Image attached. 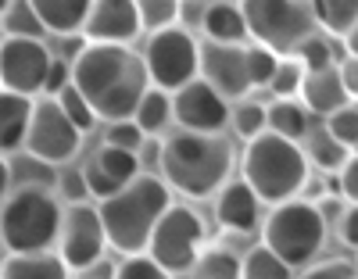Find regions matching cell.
<instances>
[{
	"label": "cell",
	"instance_id": "obj_1",
	"mask_svg": "<svg viewBox=\"0 0 358 279\" xmlns=\"http://www.w3.org/2000/svg\"><path fill=\"white\" fill-rule=\"evenodd\" d=\"M72 83L90 101L101 122H126L136 115L143 93L151 90L143 54L129 47H104L86 43L72 61Z\"/></svg>",
	"mask_w": 358,
	"mask_h": 279
},
{
	"label": "cell",
	"instance_id": "obj_2",
	"mask_svg": "<svg viewBox=\"0 0 358 279\" xmlns=\"http://www.w3.org/2000/svg\"><path fill=\"white\" fill-rule=\"evenodd\" d=\"M233 172V143L222 133H172L162 147V176L183 197H215Z\"/></svg>",
	"mask_w": 358,
	"mask_h": 279
},
{
	"label": "cell",
	"instance_id": "obj_3",
	"mask_svg": "<svg viewBox=\"0 0 358 279\" xmlns=\"http://www.w3.org/2000/svg\"><path fill=\"white\" fill-rule=\"evenodd\" d=\"M169 208H172L169 183L147 172L136 176L129 186H122L118 194L97 204L104 233H108V247H115L122 255H143L155 226L162 222V215Z\"/></svg>",
	"mask_w": 358,
	"mask_h": 279
},
{
	"label": "cell",
	"instance_id": "obj_4",
	"mask_svg": "<svg viewBox=\"0 0 358 279\" xmlns=\"http://www.w3.org/2000/svg\"><path fill=\"white\" fill-rule=\"evenodd\" d=\"M241 169H244V183L255 190V197L262 204H268V208L301 197V186L312 176L305 147L294 143V140H283L276 133H268V129L262 136L248 140Z\"/></svg>",
	"mask_w": 358,
	"mask_h": 279
},
{
	"label": "cell",
	"instance_id": "obj_5",
	"mask_svg": "<svg viewBox=\"0 0 358 279\" xmlns=\"http://www.w3.org/2000/svg\"><path fill=\"white\" fill-rule=\"evenodd\" d=\"M65 208L43 186H15L0 204V240L11 255H43L57 247Z\"/></svg>",
	"mask_w": 358,
	"mask_h": 279
},
{
	"label": "cell",
	"instance_id": "obj_6",
	"mask_svg": "<svg viewBox=\"0 0 358 279\" xmlns=\"http://www.w3.org/2000/svg\"><path fill=\"white\" fill-rule=\"evenodd\" d=\"M262 243L276 251L290 269H305L326 243V219L312 201H283L262 219Z\"/></svg>",
	"mask_w": 358,
	"mask_h": 279
},
{
	"label": "cell",
	"instance_id": "obj_7",
	"mask_svg": "<svg viewBox=\"0 0 358 279\" xmlns=\"http://www.w3.org/2000/svg\"><path fill=\"white\" fill-rule=\"evenodd\" d=\"M241 11L248 36L280 57H290L297 43L315 33V18L305 0H241Z\"/></svg>",
	"mask_w": 358,
	"mask_h": 279
},
{
	"label": "cell",
	"instance_id": "obj_8",
	"mask_svg": "<svg viewBox=\"0 0 358 279\" xmlns=\"http://www.w3.org/2000/svg\"><path fill=\"white\" fill-rule=\"evenodd\" d=\"M143 65H147V76H151V86L176 93L187 83L201 79V43L183 25L162 29V33H151V40H147Z\"/></svg>",
	"mask_w": 358,
	"mask_h": 279
},
{
	"label": "cell",
	"instance_id": "obj_9",
	"mask_svg": "<svg viewBox=\"0 0 358 279\" xmlns=\"http://www.w3.org/2000/svg\"><path fill=\"white\" fill-rule=\"evenodd\" d=\"M201 243H204V222L201 215L187 204H172L162 222L151 233L147 255H151L169 276H183L194 272L197 258H201Z\"/></svg>",
	"mask_w": 358,
	"mask_h": 279
},
{
	"label": "cell",
	"instance_id": "obj_10",
	"mask_svg": "<svg viewBox=\"0 0 358 279\" xmlns=\"http://www.w3.org/2000/svg\"><path fill=\"white\" fill-rule=\"evenodd\" d=\"M83 147V129L62 111L54 97L33 101V118H29L25 133V154L47 162V165H69Z\"/></svg>",
	"mask_w": 358,
	"mask_h": 279
},
{
	"label": "cell",
	"instance_id": "obj_11",
	"mask_svg": "<svg viewBox=\"0 0 358 279\" xmlns=\"http://www.w3.org/2000/svg\"><path fill=\"white\" fill-rule=\"evenodd\" d=\"M108 233L101 222V211L94 204H69L62 219V236H57V258L69 265V272H86L97 262H104Z\"/></svg>",
	"mask_w": 358,
	"mask_h": 279
},
{
	"label": "cell",
	"instance_id": "obj_12",
	"mask_svg": "<svg viewBox=\"0 0 358 279\" xmlns=\"http://www.w3.org/2000/svg\"><path fill=\"white\" fill-rule=\"evenodd\" d=\"M50 61L54 54L43 40L4 36V43H0V90L36 97V93H43Z\"/></svg>",
	"mask_w": 358,
	"mask_h": 279
},
{
	"label": "cell",
	"instance_id": "obj_13",
	"mask_svg": "<svg viewBox=\"0 0 358 279\" xmlns=\"http://www.w3.org/2000/svg\"><path fill=\"white\" fill-rule=\"evenodd\" d=\"M229 101L204 79L187 83L172 93V122L183 133H222L229 126Z\"/></svg>",
	"mask_w": 358,
	"mask_h": 279
},
{
	"label": "cell",
	"instance_id": "obj_14",
	"mask_svg": "<svg viewBox=\"0 0 358 279\" xmlns=\"http://www.w3.org/2000/svg\"><path fill=\"white\" fill-rule=\"evenodd\" d=\"M140 33H143V25H140L136 0H94L79 36H83L86 43L129 47Z\"/></svg>",
	"mask_w": 358,
	"mask_h": 279
},
{
	"label": "cell",
	"instance_id": "obj_15",
	"mask_svg": "<svg viewBox=\"0 0 358 279\" xmlns=\"http://www.w3.org/2000/svg\"><path fill=\"white\" fill-rule=\"evenodd\" d=\"M201 79L215 86L226 101H244L251 93L248 79V47L204 43L201 47Z\"/></svg>",
	"mask_w": 358,
	"mask_h": 279
},
{
	"label": "cell",
	"instance_id": "obj_16",
	"mask_svg": "<svg viewBox=\"0 0 358 279\" xmlns=\"http://www.w3.org/2000/svg\"><path fill=\"white\" fill-rule=\"evenodd\" d=\"M215 222L236 236L262 233V201L244 179H229L215 194Z\"/></svg>",
	"mask_w": 358,
	"mask_h": 279
},
{
	"label": "cell",
	"instance_id": "obj_17",
	"mask_svg": "<svg viewBox=\"0 0 358 279\" xmlns=\"http://www.w3.org/2000/svg\"><path fill=\"white\" fill-rule=\"evenodd\" d=\"M297 101L308 108V115H319V118H330L337 108L351 104L348 90L337 76V69H326V72H305V83H301V93Z\"/></svg>",
	"mask_w": 358,
	"mask_h": 279
},
{
	"label": "cell",
	"instance_id": "obj_18",
	"mask_svg": "<svg viewBox=\"0 0 358 279\" xmlns=\"http://www.w3.org/2000/svg\"><path fill=\"white\" fill-rule=\"evenodd\" d=\"M29 118H33V97L0 90V158H11L25 147Z\"/></svg>",
	"mask_w": 358,
	"mask_h": 279
},
{
	"label": "cell",
	"instance_id": "obj_19",
	"mask_svg": "<svg viewBox=\"0 0 358 279\" xmlns=\"http://www.w3.org/2000/svg\"><path fill=\"white\" fill-rule=\"evenodd\" d=\"M90 4L94 0H29L43 33H54V36H79L83 22L90 15Z\"/></svg>",
	"mask_w": 358,
	"mask_h": 279
},
{
	"label": "cell",
	"instance_id": "obj_20",
	"mask_svg": "<svg viewBox=\"0 0 358 279\" xmlns=\"http://www.w3.org/2000/svg\"><path fill=\"white\" fill-rule=\"evenodd\" d=\"M201 29H204L208 43L241 47V43L248 40L244 11H241V4H229V0H215V4H208L204 15H201Z\"/></svg>",
	"mask_w": 358,
	"mask_h": 279
},
{
	"label": "cell",
	"instance_id": "obj_21",
	"mask_svg": "<svg viewBox=\"0 0 358 279\" xmlns=\"http://www.w3.org/2000/svg\"><path fill=\"white\" fill-rule=\"evenodd\" d=\"M265 129L283 140L301 143L312 133V115L301 101H273V104H265Z\"/></svg>",
	"mask_w": 358,
	"mask_h": 279
},
{
	"label": "cell",
	"instance_id": "obj_22",
	"mask_svg": "<svg viewBox=\"0 0 358 279\" xmlns=\"http://www.w3.org/2000/svg\"><path fill=\"white\" fill-rule=\"evenodd\" d=\"M0 279H69V265L57 258V251L11 255L0 265Z\"/></svg>",
	"mask_w": 358,
	"mask_h": 279
},
{
	"label": "cell",
	"instance_id": "obj_23",
	"mask_svg": "<svg viewBox=\"0 0 358 279\" xmlns=\"http://www.w3.org/2000/svg\"><path fill=\"white\" fill-rule=\"evenodd\" d=\"M305 158H308V169H315L322 176H337L344 169V162L351 158V150L344 143H337L330 133L319 126V129H312L305 136Z\"/></svg>",
	"mask_w": 358,
	"mask_h": 279
},
{
	"label": "cell",
	"instance_id": "obj_24",
	"mask_svg": "<svg viewBox=\"0 0 358 279\" xmlns=\"http://www.w3.org/2000/svg\"><path fill=\"white\" fill-rule=\"evenodd\" d=\"M315 25L330 36H348L358 25V0H308Z\"/></svg>",
	"mask_w": 358,
	"mask_h": 279
},
{
	"label": "cell",
	"instance_id": "obj_25",
	"mask_svg": "<svg viewBox=\"0 0 358 279\" xmlns=\"http://www.w3.org/2000/svg\"><path fill=\"white\" fill-rule=\"evenodd\" d=\"M133 122L143 129V136H162L172 126V93L151 86V90L143 93V101H140Z\"/></svg>",
	"mask_w": 358,
	"mask_h": 279
},
{
	"label": "cell",
	"instance_id": "obj_26",
	"mask_svg": "<svg viewBox=\"0 0 358 279\" xmlns=\"http://www.w3.org/2000/svg\"><path fill=\"white\" fill-rule=\"evenodd\" d=\"M290 57H294L305 72H326V69H337V47H334V40L326 36L322 29H315L312 36H305L301 43H297V50H294Z\"/></svg>",
	"mask_w": 358,
	"mask_h": 279
},
{
	"label": "cell",
	"instance_id": "obj_27",
	"mask_svg": "<svg viewBox=\"0 0 358 279\" xmlns=\"http://www.w3.org/2000/svg\"><path fill=\"white\" fill-rule=\"evenodd\" d=\"M241 279H294V269L276 251L258 243L241 258Z\"/></svg>",
	"mask_w": 358,
	"mask_h": 279
},
{
	"label": "cell",
	"instance_id": "obj_28",
	"mask_svg": "<svg viewBox=\"0 0 358 279\" xmlns=\"http://www.w3.org/2000/svg\"><path fill=\"white\" fill-rule=\"evenodd\" d=\"M94 165H97L101 172H108L118 186H129L136 176H143V165H140V158H136V150H122V147H111V143H104V147L97 150Z\"/></svg>",
	"mask_w": 358,
	"mask_h": 279
},
{
	"label": "cell",
	"instance_id": "obj_29",
	"mask_svg": "<svg viewBox=\"0 0 358 279\" xmlns=\"http://www.w3.org/2000/svg\"><path fill=\"white\" fill-rule=\"evenodd\" d=\"M194 279H241V258L226 251V247L201 251V258L194 265Z\"/></svg>",
	"mask_w": 358,
	"mask_h": 279
},
{
	"label": "cell",
	"instance_id": "obj_30",
	"mask_svg": "<svg viewBox=\"0 0 358 279\" xmlns=\"http://www.w3.org/2000/svg\"><path fill=\"white\" fill-rule=\"evenodd\" d=\"M229 126H233V133L241 136L244 143L255 140V136H262V133H265V104H258V101H251V97L236 101V104L229 108Z\"/></svg>",
	"mask_w": 358,
	"mask_h": 279
},
{
	"label": "cell",
	"instance_id": "obj_31",
	"mask_svg": "<svg viewBox=\"0 0 358 279\" xmlns=\"http://www.w3.org/2000/svg\"><path fill=\"white\" fill-rule=\"evenodd\" d=\"M11 183L15 186H43V190H54L57 183V169L33 158V154H22V158L11 162Z\"/></svg>",
	"mask_w": 358,
	"mask_h": 279
},
{
	"label": "cell",
	"instance_id": "obj_32",
	"mask_svg": "<svg viewBox=\"0 0 358 279\" xmlns=\"http://www.w3.org/2000/svg\"><path fill=\"white\" fill-rule=\"evenodd\" d=\"M136 11L147 33H162V29H172L179 22L183 0H136Z\"/></svg>",
	"mask_w": 358,
	"mask_h": 279
},
{
	"label": "cell",
	"instance_id": "obj_33",
	"mask_svg": "<svg viewBox=\"0 0 358 279\" xmlns=\"http://www.w3.org/2000/svg\"><path fill=\"white\" fill-rule=\"evenodd\" d=\"M0 18H4L8 36H22V40H40L43 36V25H40L36 11L29 8V0H11V8Z\"/></svg>",
	"mask_w": 358,
	"mask_h": 279
},
{
	"label": "cell",
	"instance_id": "obj_34",
	"mask_svg": "<svg viewBox=\"0 0 358 279\" xmlns=\"http://www.w3.org/2000/svg\"><path fill=\"white\" fill-rule=\"evenodd\" d=\"M322 129L355 154V150H358V104L351 101V104L337 108L330 118H322Z\"/></svg>",
	"mask_w": 358,
	"mask_h": 279
},
{
	"label": "cell",
	"instance_id": "obj_35",
	"mask_svg": "<svg viewBox=\"0 0 358 279\" xmlns=\"http://www.w3.org/2000/svg\"><path fill=\"white\" fill-rule=\"evenodd\" d=\"M301 83H305V69L297 65L294 57H280L276 76H273V83H268V93H273V101H297Z\"/></svg>",
	"mask_w": 358,
	"mask_h": 279
},
{
	"label": "cell",
	"instance_id": "obj_36",
	"mask_svg": "<svg viewBox=\"0 0 358 279\" xmlns=\"http://www.w3.org/2000/svg\"><path fill=\"white\" fill-rule=\"evenodd\" d=\"M57 104H62V111L76 122V126L83 129V133H90V129H94V122H97V115H94V108H90V101L83 97V93L76 90V83H69L62 93H57V97H54Z\"/></svg>",
	"mask_w": 358,
	"mask_h": 279
},
{
	"label": "cell",
	"instance_id": "obj_37",
	"mask_svg": "<svg viewBox=\"0 0 358 279\" xmlns=\"http://www.w3.org/2000/svg\"><path fill=\"white\" fill-rule=\"evenodd\" d=\"M276 65H280V54L265 50V47H248V79H251V90H268V83H273L276 76Z\"/></svg>",
	"mask_w": 358,
	"mask_h": 279
},
{
	"label": "cell",
	"instance_id": "obj_38",
	"mask_svg": "<svg viewBox=\"0 0 358 279\" xmlns=\"http://www.w3.org/2000/svg\"><path fill=\"white\" fill-rule=\"evenodd\" d=\"M111 279H172L151 255H126L122 262L115 265V276Z\"/></svg>",
	"mask_w": 358,
	"mask_h": 279
},
{
	"label": "cell",
	"instance_id": "obj_39",
	"mask_svg": "<svg viewBox=\"0 0 358 279\" xmlns=\"http://www.w3.org/2000/svg\"><path fill=\"white\" fill-rule=\"evenodd\" d=\"M54 190L62 194L69 204H86V197H90V190H86V176H83V169H76V165H65L62 172H57Z\"/></svg>",
	"mask_w": 358,
	"mask_h": 279
},
{
	"label": "cell",
	"instance_id": "obj_40",
	"mask_svg": "<svg viewBox=\"0 0 358 279\" xmlns=\"http://www.w3.org/2000/svg\"><path fill=\"white\" fill-rule=\"evenodd\" d=\"M358 269L344 258H322V262H312L301 276H294V279H355Z\"/></svg>",
	"mask_w": 358,
	"mask_h": 279
},
{
	"label": "cell",
	"instance_id": "obj_41",
	"mask_svg": "<svg viewBox=\"0 0 358 279\" xmlns=\"http://www.w3.org/2000/svg\"><path fill=\"white\" fill-rule=\"evenodd\" d=\"M104 143L122 147V150H140V143H143V129L136 126L133 118H126V122H108V129H104Z\"/></svg>",
	"mask_w": 358,
	"mask_h": 279
},
{
	"label": "cell",
	"instance_id": "obj_42",
	"mask_svg": "<svg viewBox=\"0 0 358 279\" xmlns=\"http://www.w3.org/2000/svg\"><path fill=\"white\" fill-rule=\"evenodd\" d=\"M83 176H86V190H90V197H97V204H101V201H108L111 194L122 190V186H118V183H115L108 172H101L94 162L83 165Z\"/></svg>",
	"mask_w": 358,
	"mask_h": 279
},
{
	"label": "cell",
	"instance_id": "obj_43",
	"mask_svg": "<svg viewBox=\"0 0 358 279\" xmlns=\"http://www.w3.org/2000/svg\"><path fill=\"white\" fill-rule=\"evenodd\" d=\"M334 179H337V194H341V201H344V204H358V150L344 162V169H341Z\"/></svg>",
	"mask_w": 358,
	"mask_h": 279
},
{
	"label": "cell",
	"instance_id": "obj_44",
	"mask_svg": "<svg viewBox=\"0 0 358 279\" xmlns=\"http://www.w3.org/2000/svg\"><path fill=\"white\" fill-rule=\"evenodd\" d=\"M69 83H72V61L54 54L50 69H47V83H43V97H57V93H62Z\"/></svg>",
	"mask_w": 358,
	"mask_h": 279
},
{
	"label": "cell",
	"instance_id": "obj_45",
	"mask_svg": "<svg viewBox=\"0 0 358 279\" xmlns=\"http://www.w3.org/2000/svg\"><path fill=\"white\" fill-rule=\"evenodd\" d=\"M337 236H341L344 247L358 251V204H344L341 219H337Z\"/></svg>",
	"mask_w": 358,
	"mask_h": 279
},
{
	"label": "cell",
	"instance_id": "obj_46",
	"mask_svg": "<svg viewBox=\"0 0 358 279\" xmlns=\"http://www.w3.org/2000/svg\"><path fill=\"white\" fill-rule=\"evenodd\" d=\"M337 76H341V83L348 90V97L358 101V54H344L337 61Z\"/></svg>",
	"mask_w": 358,
	"mask_h": 279
},
{
	"label": "cell",
	"instance_id": "obj_47",
	"mask_svg": "<svg viewBox=\"0 0 358 279\" xmlns=\"http://www.w3.org/2000/svg\"><path fill=\"white\" fill-rule=\"evenodd\" d=\"M162 147H165L162 136H143V143H140V150H136L140 165H143V169H151V165L162 169Z\"/></svg>",
	"mask_w": 358,
	"mask_h": 279
},
{
	"label": "cell",
	"instance_id": "obj_48",
	"mask_svg": "<svg viewBox=\"0 0 358 279\" xmlns=\"http://www.w3.org/2000/svg\"><path fill=\"white\" fill-rule=\"evenodd\" d=\"M8 194H11V162L0 158V204L8 201Z\"/></svg>",
	"mask_w": 358,
	"mask_h": 279
},
{
	"label": "cell",
	"instance_id": "obj_49",
	"mask_svg": "<svg viewBox=\"0 0 358 279\" xmlns=\"http://www.w3.org/2000/svg\"><path fill=\"white\" fill-rule=\"evenodd\" d=\"M344 40H348V54H358V25L351 29V33H348Z\"/></svg>",
	"mask_w": 358,
	"mask_h": 279
},
{
	"label": "cell",
	"instance_id": "obj_50",
	"mask_svg": "<svg viewBox=\"0 0 358 279\" xmlns=\"http://www.w3.org/2000/svg\"><path fill=\"white\" fill-rule=\"evenodd\" d=\"M8 8H11V0H0V15H4Z\"/></svg>",
	"mask_w": 358,
	"mask_h": 279
},
{
	"label": "cell",
	"instance_id": "obj_51",
	"mask_svg": "<svg viewBox=\"0 0 358 279\" xmlns=\"http://www.w3.org/2000/svg\"><path fill=\"white\" fill-rule=\"evenodd\" d=\"M355 269H358V262H355Z\"/></svg>",
	"mask_w": 358,
	"mask_h": 279
},
{
	"label": "cell",
	"instance_id": "obj_52",
	"mask_svg": "<svg viewBox=\"0 0 358 279\" xmlns=\"http://www.w3.org/2000/svg\"><path fill=\"white\" fill-rule=\"evenodd\" d=\"M305 4H308V0H305Z\"/></svg>",
	"mask_w": 358,
	"mask_h": 279
},
{
	"label": "cell",
	"instance_id": "obj_53",
	"mask_svg": "<svg viewBox=\"0 0 358 279\" xmlns=\"http://www.w3.org/2000/svg\"><path fill=\"white\" fill-rule=\"evenodd\" d=\"M355 279H358V276H355Z\"/></svg>",
	"mask_w": 358,
	"mask_h": 279
}]
</instances>
